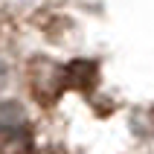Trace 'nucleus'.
<instances>
[{"label":"nucleus","mask_w":154,"mask_h":154,"mask_svg":"<svg viewBox=\"0 0 154 154\" xmlns=\"http://www.w3.org/2000/svg\"><path fill=\"white\" fill-rule=\"evenodd\" d=\"M32 148V134L20 125H6L0 122V154H29Z\"/></svg>","instance_id":"1"}]
</instances>
